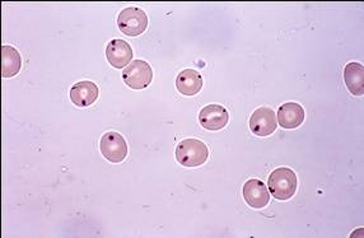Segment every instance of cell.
<instances>
[{
  "label": "cell",
  "mask_w": 364,
  "mask_h": 238,
  "mask_svg": "<svg viewBox=\"0 0 364 238\" xmlns=\"http://www.w3.org/2000/svg\"><path fill=\"white\" fill-rule=\"evenodd\" d=\"M278 126L275 112L269 107H260L250 117V129L257 136L273 134Z\"/></svg>",
  "instance_id": "cell-6"
},
{
  "label": "cell",
  "mask_w": 364,
  "mask_h": 238,
  "mask_svg": "<svg viewBox=\"0 0 364 238\" xmlns=\"http://www.w3.org/2000/svg\"><path fill=\"white\" fill-rule=\"evenodd\" d=\"M230 121V114L220 104H208L203 107L199 114V122L201 126L210 131H218L227 126Z\"/></svg>",
  "instance_id": "cell-7"
},
{
  "label": "cell",
  "mask_w": 364,
  "mask_h": 238,
  "mask_svg": "<svg viewBox=\"0 0 364 238\" xmlns=\"http://www.w3.org/2000/svg\"><path fill=\"white\" fill-rule=\"evenodd\" d=\"M98 87L91 80H82L75 83L70 90V99L78 107H88L98 98Z\"/></svg>",
  "instance_id": "cell-10"
},
{
  "label": "cell",
  "mask_w": 364,
  "mask_h": 238,
  "mask_svg": "<svg viewBox=\"0 0 364 238\" xmlns=\"http://www.w3.org/2000/svg\"><path fill=\"white\" fill-rule=\"evenodd\" d=\"M243 199L251 208L262 209L270 200V193L267 185L259 178H251L243 185Z\"/></svg>",
  "instance_id": "cell-8"
},
{
  "label": "cell",
  "mask_w": 364,
  "mask_h": 238,
  "mask_svg": "<svg viewBox=\"0 0 364 238\" xmlns=\"http://www.w3.org/2000/svg\"><path fill=\"white\" fill-rule=\"evenodd\" d=\"M22 67V59L18 51L13 46L1 48V75L3 78H12L17 75Z\"/></svg>",
  "instance_id": "cell-14"
},
{
  "label": "cell",
  "mask_w": 364,
  "mask_h": 238,
  "mask_svg": "<svg viewBox=\"0 0 364 238\" xmlns=\"http://www.w3.org/2000/svg\"><path fill=\"white\" fill-rule=\"evenodd\" d=\"M304 107L296 102L282 104L278 111V122L283 129H296L304 121Z\"/></svg>",
  "instance_id": "cell-11"
},
{
  "label": "cell",
  "mask_w": 364,
  "mask_h": 238,
  "mask_svg": "<svg viewBox=\"0 0 364 238\" xmlns=\"http://www.w3.org/2000/svg\"><path fill=\"white\" fill-rule=\"evenodd\" d=\"M106 56L107 61L115 69H124L133 59V49L124 40H112L106 48Z\"/></svg>",
  "instance_id": "cell-9"
},
{
  "label": "cell",
  "mask_w": 364,
  "mask_h": 238,
  "mask_svg": "<svg viewBox=\"0 0 364 238\" xmlns=\"http://www.w3.org/2000/svg\"><path fill=\"white\" fill-rule=\"evenodd\" d=\"M100 149L105 158L111 163H120L128 156V144L122 135L109 131L101 138Z\"/></svg>",
  "instance_id": "cell-5"
},
{
  "label": "cell",
  "mask_w": 364,
  "mask_h": 238,
  "mask_svg": "<svg viewBox=\"0 0 364 238\" xmlns=\"http://www.w3.org/2000/svg\"><path fill=\"white\" fill-rule=\"evenodd\" d=\"M122 80L132 90H144L152 83L153 70L144 60H134L122 70Z\"/></svg>",
  "instance_id": "cell-4"
},
{
  "label": "cell",
  "mask_w": 364,
  "mask_h": 238,
  "mask_svg": "<svg viewBox=\"0 0 364 238\" xmlns=\"http://www.w3.org/2000/svg\"><path fill=\"white\" fill-rule=\"evenodd\" d=\"M117 27L127 36H139L148 27V17L143 9L129 6L119 14Z\"/></svg>",
  "instance_id": "cell-3"
},
{
  "label": "cell",
  "mask_w": 364,
  "mask_h": 238,
  "mask_svg": "<svg viewBox=\"0 0 364 238\" xmlns=\"http://www.w3.org/2000/svg\"><path fill=\"white\" fill-rule=\"evenodd\" d=\"M208 157V147L199 139H185L177 146V162L183 167H199L207 162Z\"/></svg>",
  "instance_id": "cell-2"
},
{
  "label": "cell",
  "mask_w": 364,
  "mask_h": 238,
  "mask_svg": "<svg viewBox=\"0 0 364 238\" xmlns=\"http://www.w3.org/2000/svg\"><path fill=\"white\" fill-rule=\"evenodd\" d=\"M270 194L278 200H288L296 194L298 181L296 172L288 167L274 170L267 181Z\"/></svg>",
  "instance_id": "cell-1"
},
{
  "label": "cell",
  "mask_w": 364,
  "mask_h": 238,
  "mask_svg": "<svg viewBox=\"0 0 364 238\" xmlns=\"http://www.w3.org/2000/svg\"><path fill=\"white\" fill-rule=\"evenodd\" d=\"M344 80L349 92L354 96L364 94L363 65L359 63H349L344 69Z\"/></svg>",
  "instance_id": "cell-13"
},
{
  "label": "cell",
  "mask_w": 364,
  "mask_h": 238,
  "mask_svg": "<svg viewBox=\"0 0 364 238\" xmlns=\"http://www.w3.org/2000/svg\"><path fill=\"white\" fill-rule=\"evenodd\" d=\"M177 90L185 96H195L203 88V77L194 69H185L177 75Z\"/></svg>",
  "instance_id": "cell-12"
}]
</instances>
